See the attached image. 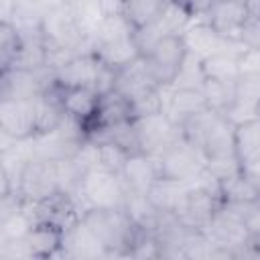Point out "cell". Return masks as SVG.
Returning <instances> with one entry per match:
<instances>
[{
  "label": "cell",
  "instance_id": "6da1fadb",
  "mask_svg": "<svg viewBox=\"0 0 260 260\" xmlns=\"http://www.w3.org/2000/svg\"><path fill=\"white\" fill-rule=\"evenodd\" d=\"M81 221L104 246L108 258H128L136 236L144 230L136 225L124 209L85 207L81 213Z\"/></svg>",
  "mask_w": 260,
  "mask_h": 260
},
{
  "label": "cell",
  "instance_id": "7a4b0ae2",
  "mask_svg": "<svg viewBox=\"0 0 260 260\" xmlns=\"http://www.w3.org/2000/svg\"><path fill=\"white\" fill-rule=\"evenodd\" d=\"M89 43L91 53L114 69H120L140 57L132 39V26L120 14L104 16Z\"/></svg>",
  "mask_w": 260,
  "mask_h": 260
},
{
  "label": "cell",
  "instance_id": "3957f363",
  "mask_svg": "<svg viewBox=\"0 0 260 260\" xmlns=\"http://www.w3.org/2000/svg\"><path fill=\"white\" fill-rule=\"evenodd\" d=\"M126 185L120 173L91 169L83 175L77 199L83 207H104V209H124L126 203Z\"/></svg>",
  "mask_w": 260,
  "mask_h": 260
},
{
  "label": "cell",
  "instance_id": "277c9868",
  "mask_svg": "<svg viewBox=\"0 0 260 260\" xmlns=\"http://www.w3.org/2000/svg\"><path fill=\"white\" fill-rule=\"evenodd\" d=\"M83 203L65 191H57L41 201H24L22 199V211L30 219V223H49L61 232L69 230L83 213Z\"/></svg>",
  "mask_w": 260,
  "mask_h": 260
},
{
  "label": "cell",
  "instance_id": "5b68a950",
  "mask_svg": "<svg viewBox=\"0 0 260 260\" xmlns=\"http://www.w3.org/2000/svg\"><path fill=\"white\" fill-rule=\"evenodd\" d=\"M41 35H43V43L51 45V47L71 49L75 53L91 51L89 39L81 30V26H79V22H77V18H75V14L67 2L49 10L43 16Z\"/></svg>",
  "mask_w": 260,
  "mask_h": 260
},
{
  "label": "cell",
  "instance_id": "8992f818",
  "mask_svg": "<svg viewBox=\"0 0 260 260\" xmlns=\"http://www.w3.org/2000/svg\"><path fill=\"white\" fill-rule=\"evenodd\" d=\"M83 140H85L83 124L71 116H65V120L55 130L45 132V134H35L28 138L32 156L49 158V160L73 156L77 148L83 144Z\"/></svg>",
  "mask_w": 260,
  "mask_h": 260
},
{
  "label": "cell",
  "instance_id": "52a82bcc",
  "mask_svg": "<svg viewBox=\"0 0 260 260\" xmlns=\"http://www.w3.org/2000/svg\"><path fill=\"white\" fill-rule=\"evenodd\" d=\"M187 55V47L181 35H169L154 43V47L142 57L152 81L158 87H169Z\"/></svg>",
  "mask_w": 260,
  "mask_h": 260
},
{
  "label": "cell",
  "instance_id": "ba28073f",
  "mask_svg": "<svg viewBox=\"0 0 260 260\" xmlns=\"http://www.w3.org/2000/svg\"><path fill=\"white\" fill-rule=\"evenodd\" d=\"M154 160H156L158 177L177 179V181H191L205 169V154L195 144L185 140L183 134Z\"/></svg>",
  "mask_w": 260,
  "mask_h": 260
},
{
  "label": "cell",
  "instance_id": "9c48e42d",
  "mask_svg": "<svg viewBox=\"0 0 260 260\" xmlns=\"http://www.w3.org/2000/svg\"><path fill=\"white\" fill-rule=\"evenodd\" d=\"M53 81H55V73L49 67H43V69L6 67L4 71H0V102L35 100Z\"/></svg>",
  "mask_w": 260,
  "mask_h": 260
},
{
  "label": "cell",
  "instance_id": "30bf717a",
  "mask_svg": "<svg viewBox=\"0 0 260 260\" xmlns=\"http://www.w3.org/2000/svg\"><path fill=\"white\" fill-rule=\"evenodd\" d=\"M132 122H134L140 154L156 158L177 138H181V126L173 124L162 112L150 114V116H142V118H134Z\"/></svg>",
  "mask_w": 260,
  "mask_h": 260
},
{
  "label": "cell",
  "instance_id": "8fae6325",
  "mask_svg": "<svg viewBox=\"0 0 260 260\" xmlns=\"http://www.w3.org/2000/svg\"><path fill=\"white\" fill-rule=\"evenodd\" d=\"M232 144L240 175L260 185V118L234 124Z\"/></svg>",
  "mask_w": 260,
  "mask_h": 260
},
{
  "label": "cell",
  "instance_id": "7c38bea8",
  "mask_svg": "<svg viewBox=\"0 0 260 260\" xmlns=\"http://www.w3.org/2000/svg\"><path fill=\"white\" fill-rule=\"evenodd\" d=\"M191 183V181H189ZM221 197L213 191H207L203 187L197 185H189L187 193L183 195V199L179 201V205L175 207V215L191 230L195 232H203L205 225L209 223L211 215L215 213V209L219 207Z\"/></svg>",
  "mask_w": 260,
  "mask_h": 260
},
{
  "label": "cell",
  "instance_id": "4fadbf2b",
  "mask_svg": "<svg viewBox=\"0 0 260 260\" xmlns=\"http://www.w3.org/2000/svg\"><path fill=\"white\" fill-rule=\"evenodd\" d=\"M57 191H59V183H57L55 160L32 156L22 171L16 193L24 201H41Z\"/></svg>",
  "mask_w": 260,
  "mask_h": 260
},
{
  "label": "cell",
  "instance_id": "5bb4252c",
  "mask_svg": "<svg viewBox=\"0 0 260 260\" xmlns=\"http://www.w3.org/2000/svg\"><path fill=\"white\" fill-rule=\"evenodd\" d=\"M248 18L252 16L248 14L242 0H213L209 10L199 20L209 24L219 37L238 41Z\"/></svg>",
  "mask_w": 260,
  "mask_h": 260
},
{
  "label": "cell",
  "instance_id": "9a60e30c",
  "mask_svg": "<svg viewBox=\"0 0 260 260\" xmlns=\"http://www.w3.org/2000/svg\"><path fill=\"white\" fill-rule=\"evenodd\" d=\"M128 120H134L130 102L124 95H120L118 91H108V93L98 98V104H95L91 116L83 122L85 138L100 132V130H106V128H112L116 124L128 122Z\"/></svg>",
  "mask_w": 260,
  "mask_h": 260
},
{
  "label": "cell",
  "instance_id": "2e32d148",
  "mask_svg": "<svg viewBox=\"0 0 260 260\" xmlns=\"http://www.w3.org/2000/svg\"><path fill=\"white\" fill-rule=\"evenodd\" d=\"M100 69H102V61L91 51H85L69 59L65 65H61L53 73H55V83L61 87H91L93 89Z\"/></svg>",
  "mask_w": 260,
  "mask_h": 260
},
{
  "label": "cell",
  "instance_id": "e0dca14e",
  "mask_svg": "<svg viewBox=\"0 0 260 260\" xmlns=\"http://www.w3.org/2000/svg\"><path fill=\"white\" fill-rule=\"evenodd\" d=\"M205 98L201 89H183V87H165L162 89V114L177 126L187 122L191 116L205 110Z\"/></svg>",
  "mask_w": 260,
  "mask_h": 260
},
{
  "label": "cell",
  "instance_id": "ac0fdd59",
  "mask_svg": "<svg viewBox=\"0 0 260 260\" xmlns=\"http://www.w3.org/2000/svg\"><path fill=\"white\" fill-rule=\"evenodd\" d=\"M61 252H63V258H71V260H98V258H108L104 246L89 232V228L81 221V217L69 230L63 232Z\"/></svg>",
  "mask_w": 260,
  "mask_h": 260
},
{
  "label": "cell",
  "instance_id": "d6986e66",
  "mask_svg": "<svg viewBox=\"0 0 260 260\" xmlns=\"http://www.w3.org/2000/svg\"><path fill=\"white\" fill-rule=\"evenodd\" d=\"M0 126L14 140H24V138L35 136L32 100H4V102H0Z\"/></svg>",
  "mask_w": 260,
  "mask_h": 260
},
{
  "label": "cell",
  "instance_id": "ffe728a7",
  "mask_svg": "<svg viewBox=\"0 0 260 260\" xmlns=\"http://www.w3.org/2000/svg\"><path fill=\"white\" fill-rule=\"evenodd\" d=\"M152 89H162V87H158L152 81V77H150L142 57H138L132 63L116 69L114 91L124 95L128 102H132V100H136V98H140V95H144V93H148Z\"/></svg>",
  "mask_w": 260,
  "mask_h": 260
},
{
  "label": "cell",
  "instance_id": "44dd1931",
  "mask_svg": "<svg viewBox=\"0 0 260 260\" xmlns=\"http://www.w3.org/2000/svg\"><path fill=\"white\" fill-rule=\"evenodd\" d=\"M24 248L28 258H63L61 252V242H63V232L49 225V223H35L28 228V232L22 236Z\"/></svg>",
  "mask_w": 260,
  "mask_h": 260
},
{
  "label": "cell",
  "instance_id": "7402d4cb",
  "mask_svg": "<svg viewBox=\"0 0 260 260\" xmlns=\"http://www.w3.org/2000/svg\"><path fill=\"white\" fill-rule=\"evenodd\" d=\"M32 106H35V134H45L55 130L67 116L59 100V89L55 81L41 95L32 100Z\"/></svg>",
  "mask_w": 260,
  "mask_h": 260
},
{
  "label": "cell",
  "instance_id": "603a6c76",
  "mask_svg": "<svg viewBox=\"0 0 260 260\" xmlns=\"http://www.w3.org/2000/svg\"><path fill=\"white\" fill-rule=\"evenodd\" d=\"M120 177H122L128 193L146 195L148 187L158 177L156 160L152 156H146V154H130L128 160L124 162L122 171H120Z\"/></svg>",
  "mask_w": 260,
  "mask_h": 260
},
{
  "label": "cell",
  "instance_id": "cb8c5ba5",
  "mask_svg": "<svg viewBox=\"0 0 260 260\" xmlns=\"http://www.w3.org/2000/svg\"><path fill=\"white\" fill-rule=\"evenodd\" d=\"M189 181H177V179H167V177H156L152 185L146 191L148 201L158 209V211H175L179 201L189 189Z\"/></svg>",
  "mask_w": 260,
  "mask_h": 260
},
{
  "label": "cell",
  "instance_id": "d4e9b609",
  "mask_svg": "<svg viewBox=\"0 0 260 260\" xmlns=\"http://www.w3.org/2000/svg\"><path fill=\"white\" fill-rule=\"evenodd\" d=\"M57 89H59V100L63 104L65 114L83 124L91 116L100 95L91 87H61V85H57Z\"/></svg>",
  "mask_w": 260,
  "mask_h": 260
},
{
  "label": "cell",
  "instance_id": "484cf974",
  "mask_svg": "<svg viewBox=\"0 0 260 260\" xmlns=\"http://www.w3.org/2000/svg\"><path fill=\"white\" fill-rule=\"evenodd\" d=\"M169 0H122L120 2V16L132 26L140 28L152 20L158 18L162 8L167 6Z\"/></svg>",
  "mask_w": 260,
  "mask_h": 260
},
{
  "label": "cell",
  "instance_id": "4316f807",
  "mask_svg": "<svg viewBox=\"0 0 260 260\" xmlns=\"http://www.w3.org/2000/svg\"><path fill=\"white\" fill-rule=\"evenodd\" d=\"M8 67H18V69H43V67H47L43 35H32V37L20 35V43H18Z\"/></svg>",
  "mask_w": 260,
  "mask_h": 260
},
{
  "label": "cell",
  "instance_id": "83f0119b",
  "mask_svg": "<svg viewBox=\"0 0 260 260\" xmlns=\"http://www.w3.org/2000/svg\"><path fill=\"white\" fill-rule=\"evenodd\" d=\"M219 195L221 201H254L260 199V185L236 173L219 181Z\"/></svg>",
  "mask_w": 260,
  "mask_h": 260
},
{
  "label": "cell",
  "instance_id": "f1b7e54d",
  "mask_svg": "<svg viewBox=\"0 0 260 260\" xmlns=\"http://www.w3.org/2000/svg\"><path fill=\"white\" fill-rule=\"evenodd\" d=\"M201 69L205 79L215 81H236L238 79V63L234 55L228 53H213L201 59Z\"/></svg>",
  "mask_w": 260,
  "mask_h": 260
},
{
  "label": "cell",
  "instance_id": "f546056e",
  "mask_svg": "<svg viewBox=\"0 0 260 260\" xmlns=\"http://www.w3.org/2000/svg\"><path fill=\"white\" fill-rule=\"evenodd\" d=\"M205 83V75L201 69V59L193 53L187 51L173 83L169 87H183V89H201V85Z\"/></svg>",
  "mask_w": 260,
  "mask_h": 260
},
{
  "label": "cell",
  "instance_id": "4dcf8cb0",
  "mask_svg": "<svg viewBox=\"0 0 260 260\" xmlns=\"http://www.w3.org/2000/svg\"><path fill=\"white\" fill-rule=\"evenodd\" d=\"M201 93L205 98L207 108L223 114L230 108V104L234 102V81L205 79V83L201 85Z\"/></svg>",
  "mask_w": 260,
  "mask_h": 260
},
{
  "label": "cell",
  "instance_id": "1f68e13d",
  "mask_svg": "<svg viewBox=\"0 0 260 260\" xmlns=\"http://www.w3.org/2000/svg\"><path fill=\"white\" fill-rule=\"evenodd\" d=\"M95 144H98V169L120 173L130 154L114 142H95Z\"/></svg>",
  "mask_w": 260,
  "mask_h": 260
},
{
  "label": "cell",
  "instance_id": "d6a6232c",
  "mask_svg": "<svg viewBox=\"0 0 260 260\" xmlns=\"http://www.w3.org/2000/svg\"><path fill=\"white\" fill-rule=\"evenodd\" d=\"M130 106H132V116L134 118L158 114V112H162V89H152V91L132 100Z\"/></svg>",
  "mask_w": 260,
  "mask_h": 260
},
{
  "label": "cell",
  "instance_id": "836d02e7",
  "mask_svg": "<svg viewBox=\"0 0 260 260\" xmlns=\"http://www.w3.org/2000/svg\"><path fill=\"white\" fill-rule=\"evenodd\" d=\"M18 43H20V32L12 24V20L0 18V55L6 59L8 65H10V59L18 47Z\"/></svg>",
  "mask_w": 260,
  "mask_h": 260
},
{
  "label": "cell",
  "instance_id": "e575fe53",
  "mask_svg": "<svg viewBox=\"0 0 260 260\" xmlns=\"http://www.w3.org/2000/svg\"><path fill=\"white\" fill-rule=\"evenodd\" d=\"M238 75H260V49H244L238 57Z\"/></svg>",
  "mask_w": 260,
  "mask_h": 260
},
{
  "label": "cell",
  "instance_id": "d590c367",
  "mask_svg": "<svg viewBox=\"0 0 260 260\" xmlns=\"http://www.w3.org/2000/svg\"><path fill=\"white\" fill-rule=\"evenodd\" d=\"M238 41L246 49H260V18H248Z\"/></svg>",
  "mask_w": 260,
  "mask_h": 260
},
{
  "label": "cell",
  "instance_id": "8d00e7d4",
  "mask_svg": "<svg viewBox=\"0 0 260 260\" xmlns=\"http://www.w3.org/2000/svg\"><path fill=\"white\" fill-rule=\"evenodd\" d=\"M171 4H175L177 8H181L185 14H189L191 18H201L213 0H169Z\"/></svg>",
  "mask_w": 260,
  "mask_h": 260
},
{
  "label": "cell",
  "instance_id": "74e56055",
  "mask_svg": "<svg viewBox=\"0 0 260 260\" xmlns=\"http://www.w3.org/2000/svg\"><path fill=\"white\" fill-rule=\"evenodd\" d=\"M120 2H122V0H100V6H102L104 16L118 14V12H120Z\"/></svg>",
  "mask_w": 260,
  "mask_h": 260
},
{
  "label": "cell",
  "instance_id": "f35d334b",
  "mask_svg": "<svg viewBox=\"0 0 260 260\" xmlns=\"http://www.w3.org/2000/svg\"><path fill=\"white\" fill-rule=\"evenodd\" d=\"M8 193H12L10 181H8V175H6V171H4V167H2V162H0V199H2L4 195H8Z\"/></svg>",
  "mask_w": 260,
  "mask_h": 260
},
{
  "label": "cell",
  "instance_id": "ab89813d",
  "mask_svg": "<svg viewBox=\"0 0 260 260\" xmlns=\"http://www.w3.org/2000/svg\"><path fill=\"white\" fill-rule=\"evenodd\" d=\"M252 18H260V0H242Z\"/></svg>",
  "mask_w": 260,
  "mask_h": 260
},
{
  "label": "cell",
  "instance_id": "60d3db41",
  "mask_svg": "<svg viewBox=\"0 0 260 260\" xmlns=\"http://www.w3.org/2000/svg\"><path fill=\"white\" fill-rule=\"evenodd\" d=\"M14 142H16V140H14V138L0 126V152H4V150H6L10 144H14Z\"/></svg>",
  "mask_w": 260,
  "mask_h": 260
},
{
  "label": "cell",
  "instance_id": "b9f144b4",
  "mask_svg": "<svg viewBox=\"0 0 260 260\" xmlns=\"http://www.w3.org/2000/svg\"><path fill=\"white\" fill-rule=\"evenodd\" d=\"M6 67H8V63H6V59H4L2 55H0V71H4Z\"/></svg>",
  "mask_w": 260,
  "mask_h": 260
}]
</instances>
